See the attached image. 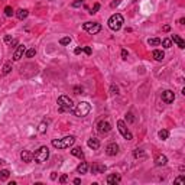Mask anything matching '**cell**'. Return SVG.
<instances>
[{
  "instance_id": "cell-41",
  "label": "cell",
  "mask_w": 185,
  "mask_h": 185,
  "mask_svg": "<svg viewBox=\"0 0 185 185\" xmlns=\"http://www.w3.org/2000/svg\"><path fill=\"white\" fill-rule=\"evenodd\" d=\"M5 42H6V44L12 42V36H10V35H6V36H5Z\"/></svg>"
},
{
  "instance_id": "cell-35",
  "label": "cell",
  "mask_w": 185,
  "mask_h": 185,
  "mask_svg": "<svg viewBox=\"0 0 185 185\" xmlns=\"http://www.w3.org/2000/svg\"><path fill=\"white\" fill-rule=\"evenodd\" d=\"M82 3H84V0H75V2H72L71 6H72V7H80Z\"/></svg>"
},
{
  "instance_id": "cell-27",
  "label": "cell",
  "mask_w": 185,
  "mask_h": 185,
  "mask_svg": "<svg viewBox=\"0 0 185 185\" xmlns=\"http://www.w3.org/2000/svg\"><path fill=\"white\" fill-rule=\"evenodd\" d=\"M25 55H26V58H33V56L36 55V49H35V48H31V49H28V51L25 52Z\"/></svg>"
},
{
  "instance_id": "cell-17",
  "label": "cell",
  "mask_w": 185,
  "mask_h": 185,
  "mask_svg": "<svg viewBox=\"0 0 185 185\" xmlns=\"http://www.w3.org/2000/svg\"><path fill=\"white\" fill-rule=\"evenodd\" d=\"M87 145H88V148H91L92 150H96V149H99V148H100V140H99V139H96V137H91V139H88Z\"/></svg>"
},
{
  "instance_id": "cell-23",
  "label": "cell",
  "mask_w": 185,
  "mask_h": 185,
  "mask_svg": "<svg viewBox=\"0 0 185 185\" xmlns=\"http://www.w3.org/2000/svg\"><path fill=\"white\" fill-rule=\"evenodd\" d=\"M9 176H10V171H9V169H3V171H0V181H6Z\"/></svg>"
},
{
  "instance_id": "cell-39",
  "label": "cell",
  "mask_w": 185,
  "mask_h": 185,
  "mask_svg": "<svg viewBox=\"0 0 185 185\" xmlns=\"http://www.w3.org/2000/svg\"><path fill=\"white\" fill-rule=\"evenodd\" d=\"M82 51H84L87 55H91V48H90V46H84V48H82Z\"/></svg>"
},
{
  "instance_id": "cell-15",
  "label": "cell",
  "mask_w": 185,
  "mask_h": 185,
  "mask_svg": "<svg viewBox=\"0 0 185 185\" xmlns=\"http://www.w3.org/2000/svg\"><path fill=\"white\" fill-rule=\"evenodd\" d=\"M171 41H172L173 44H176V46H178V48H181V49H184V48H185V41H184L181 36H178V35H172Z\"/></svg>"
},
{
  "instance_id": "cell-43",
  "label": "cell",
  "mask_w": 185,
  "mask_h": 185,
  "mask_svg": "<svg viewBox=\"0 0 185 185\" xmlns=\"http://www.w3.org/2000/svg\"><path fill=\"white\" fill-rule=\"evenodd\" d=\"M162 29H163V32H169V31H171V26H169V25H165Z\"/></svg>"
},
{
  "instance_id": "cell-28",
  "label": "cell",
  "mask_w": 185,
  "mask_h": 185,
  "mask_svg": "<svg viewBox=\"0 0 185 185\" xmlns=\"http://www.w3.org/2000/svg\"><path fill=\"white\" fill-rule=\"evenodd\" d=\"M5 15H6L7 18H10V16L15 15V10H13L10 6H6V7H5Z\"/></svg>"
},
{
  "instance_id": "cell-40",
  "label": "cell",
  "mask_w": 185,
  "mask_h": 185,
  "mask_svg": "<svg viewBox=\"0 0 185 185\" xmlns=\"http://www.w3.org/2000/svg\"><path fill=\"white\" fill-rule=\"evenodd\" d=\"M122 58L123 59H127V51L126 49H122Z\"/></svg>"
},
{
  "instance_id": "cell-11",
  "label": "cell",
  "mask_w": 185,
  "mask_h": 185,
  "mask_svg": "<svg viewBox=\"0 0 185 185\" xmlns=\"http://www.w3.org/2000/svg\"><path fill=\"white\" fill-rule=\"evenodd\" d=\"M106 169H107V166H106L104 163H99V162H97V163H94V165L91 166V172H92V173H96V175H97V173H104V172H106Z\"/></svg>"
},
{
  "instance_id": "cell-37",
  "label": "cell",
  "mask_w": 185,
  "mask_h": 185,
  "mask_svg": "<svg viewBox=\"0 0 185 185\" xmlns=\"http://www.w3.org/2000/svg\"><path fill=\"white\" fill-rule=\"evenodd\" d=\"M120 2H122V0H113V2L110 3V7H112V9H114L116 6H119V5H120Z\"/></svg>"
},
{
  "instance_id": "cell-36",
  "label": "cell",
  "mask_w": 185,
  "mask_h": 185,
  "mask_svg": "<svg viewBox=\"0 0 185 185\" xmlns=\"http://www.w3.org/2000/svg\"><path fill=\"white\" fill-rule=\"evenodd\" d=\"M173 182H175V184H185V178L181 175V176H178L176 179H173Z\"/></svg>"
},
{
  "instance_id": "cell-7",
  "label": "cell",
  "mask_w": 185,
  "mask_h": 185,
  "mask_svg": "<svg viewBox=\"0 0 185 185\" xmlns=\"http://www.w3.org/2000/svg\"><path fill=\"white\" fill-rule=\"evenodd\" d=\"M117 129H119L120 135H122V136H123L126 140H132V139H133L132 132L127 129V126H126V123H124L123 120H117Z\"/></svg>"
},
{
  "instance_id": "cell-8",
  "label": "cell",
  "mask_w": 185,
  "mask_h": 185,
  "mask_svg": "<svg viewBox=\"0 0 185 185\" xmlns=\"http://www.w3.org/2000/svg\"><path fill=\"white\" fill-rule=\"evenodd\" d=\"M112 130V124L109 123V120H100L97 123V132L104 135V133H109Z\"/></svg>"
},
{
  "instance_id": "cell-9",
  "label": "cell",
  "mask_w": 185,
  "mask_h": 185,
  "mask_svg": "<svg viewBox=\"0 0 185 185\" xmlns=\"http://www.w3.org/2000/svg\"><path fill=\"white\" fill-rule=\"evenodd\" d=\"M162 101L163 103H166V104H171V103H173V100H175V92L173 91H171V90H165V91H162Z\"/></svg>"
},
{
  "instance_id": "cell-20",
  "label": "cell",
  "mask_w": 185,
  "mask_h": 185,
  "mask_svg": "<svg viewBox=\"0 0 185 185\" xmlns=\"http://www.w3.org/2000/svg\"><path fill=\"white\" fill-rule=\"evenodd\" d=\"M71 153L74 155V156H77V158H80V159H84V152H82V149L81 148H72L71 149Z\"/></svg>"
},
{
  "instance_id": "cell-10",
  "label": "cell",
  "mask_w": 185,
  "mask_h": 185,
  "mask_svg": "<svg viewBox=\"0 0 185 185\" xmlns=\"http://www.w3.org/2000/svg\"><path fill=\"white\" fill-rule=\"evenodd\" d=\"M106 153L109 156H116L119 153V145L117 143H109L106 148Z\"/></svg>"
},
{
  "instance_id": "cell-44",
  "label": "cell",
  "mask_w": 185,
  "mask_h": 185,
  "mask_svg": "<svg viewBox=\"0 0 185 185\" xmlns=\"http://www.w3.org/2000/svg\"><path fill=\"white\" fill-rule=\"evenodd\" d=\"M81 51H82V48H75V49H74V54L78 55V54H81Z\"/></svg>"
},
{
  "instance_id": "cell-12",
  "label": "cell",
  "mask_w": 185,
  "mask_h": 185,
  "mask_svg": "<svg viewBox=\"0 0 185 185\" xmlns=\"http://www.w3.org/2000/svg\"><path fill=\"white\" fill-rule=\"evenodd\" d=\"M25 52H26V46L25 45H18V48H16V51L13 54V61H19L23 56Z\"/></svg>"
},
{
  "instance_id": "cell-22",
  "label": "cell",
  "mask_w": 185,
  "mask_h": 185,
  "mask_svg": "<svg viewBox=\"0 0 185 185\" xmlns=\"http://www.w3.org/2000/svg\"><path fill=\"white\" fill-rule=\"evenodd\" d=\"M10 71H12V61H7V62L5 64L3 69H2V74H3V75H7Z\"/></svg>"
},
{
  "instance_id": "cell-18",
  "label": "cell",
  "mask_w": 185,
  "mask_h": 185,
  "mask_svg": "<svg viewBox=\"0 0 185 185\" xmlns=\"http://www.w3.org/2000/svg\"><path fill=\"white\" fill-rule=\"evenodd\" d=\"M152 56H153V59L155 61H163V58H165V54H163V51H161V49H155L153 52H152Z\"/></svg>"
},
{
  "instance_id": "cell-19",
  "label": "cell",
  "mask_w": 185,
  "mask_h": 185,
  "mask_svg": "<svg viewBox=\"0 0 185 185\" xmlns=\"http://www.w3.org/2000/svg\"><path fill=\"white\" fill-rule=\"evenodd\" d=\"M28 15H29V12H28L26 9H19V10L16 12V18H18L19 20L26 19V18H28Z\"/></svg>"
},
{
  "instance_id": "cell-25",
  "label": "cell",
  "mask_w": 185,
  "mask_h": 185,
  "mask_svg": "<svg viewBox=\"0 0 185 185\" xmlns=\"http://www.w3.org/2000/svg\"><path fill=\"white\" fill-rule=\"evenodd\" d=\"M158 136H159V137H161L162 140H166V139L169 137V132H168L166 129H162V130H159Z\"/></svg>"
},
{
  "instance_id": "cell-33",
  "label": "cell",
  "mask_w": 185,
  "mask_h": 185,
  "mask_svg": "<svg viewBox=\"0 0 185 185\" xmlns=\"http://www.w3.org/2000/svg\"><path fill=\"white\" fill-rule=\"evenodd\" d=\"M135 158H145V153L142 152V149H136L135 150Z\"/></svg>"
},
{
  "instance_id": "cell-30",
  "label": "cell",
  "mask_w": 185,
  "mask_h": 185,
  "mask_svg": "<svg viewBox=\"0 0 185 185\" xmlns=\"http://www.w3.org/2000/svg\"><path fill=\"white\" fill-rule=\"evenodd\" d=\"M162 45H163L165 49H169V48L172 46V41H171V39H163V41H162Z\"/></svg>"
},
{
  "instance_id": "cell-45",
  "label": "cell",
  "mask_w": 185,
  "mask_h": 185,
  "mask_svg": "<svg viewBox=\"0 0 185 185\" xmlns=\"http://www.w3.org/2000/svg\"><path fill=\"white\" fill-rule=\"evenodd\" d=\"M51 179H52V181L56 179V172H52V173H51Z\"/></svg>"
},
{
  "instance_id": "cell-32",
  "label": "cell",
  "mask_w": 185,
  "mask_h": 185,
  "mask_svg": "<svg viewBox=\"0 0 185 185\" xmlns=\"http://www.w3.org/2000/svg\"><path fill=\"white\" fill-rule=\"evenodd\" d=\"M126 120H127L129 123H133V122H135V116H133V113H132V112L126 113Z\"/></svg>"
},
{
  "instance_id": "cell-2",
  "label": "cell",
  "mask_w": 185,
  "mask_h": 185,
  "mask_svg": "<svg viewBox=\"0 0 185 185\" xmlns=\"http://www.w3.org/2000/svg\"><path fill=\"white\" fill-rule=\"evenodd\" d=\"M90 110H91V106L87 103V101H81V103H78L75 107H72V113H74V116H77V117H85L88 113H90Z\"/></svg>"
},
{
  "instance_id": "cell-14",
  "label": "cell",
  "mask_w": 185,
  "mask_h": 185,
  "mask_svg": "<svg viewBox=\"0 0 185 185\" xmlns=\"http://www.w3.org/2000/svg\"><path fill=\"white\" fill-rule=\"evenodd\" d=\"M107 184H110V185H116V184H120V181H122V176L119 175V173H112V175H109L107 176Z\"/></svg>"
},
{
  "instance_id": "cell-31",
  "label": "cell",
  "mask_w": 185,
  "mask_h": 185,
  "mask_svg": "<svg viewBox=\"0 0 185 185\" xmlns=\"http://www.w3.org/2000/svg\"><path fill=\"white\" fill-rule=\"evenodd\" d=\"M99 9H100V3H94V6H92V9H91L88 13H90V15H94V13L99 12Z\"/></svg>"
},
{
  "instance_id": "cell-6",
  "label": "cell",
  "mask_w": 185,
  "mask_h": 185,
  "mask_svg": "<svg viewBox=\"0 0 185 185\" xmlns=\"http://www.w3.org/2000/svg\"><path fill=\"white\" fill-rule=\"evenodd\" d=\"M82 29H84L85 32L91 33V35H96V33H99V32L101 31V25L97 23V22H85V23L82 25Z\"/></svg>"
},
{
  "instance_id": "cell-5",
  "label": "cell",
  "mask_w": 185,
  "mask_h": 185,
  "mask_svg": "<svg viewBox=\"0 0 185 185\" xmlns=\"http://www.w3.org/2000/svg\"><path fill=\"white\" fill-rule=\"evenodd\" d=\"M48 158H49V149H48V146H41V148L33 153V159H35L38 163L46 162Z\"/></svg>"
},
{
  "instance_id": "cell-26",
  "label": "cell",
  "mask_w": 185,
  "mask_h": 185,
  "mask_svg": "<svg viewBox=\"0 0 185 185\" xmlns=\"http://www.w3.org/2000/svg\"><path fill=\"white\" fill-rule=\"evenodd\" d=\"M46 127H48V123H46V122H42V123H39V126H38V132H39V133H45V132H46Z\"/></svg>"
},
{
  "instance_id": "cell-3",
  "label": "cell",
  "mask_w": 185,
  "mask_h": 185,
  "mask_svg": "<svg viewBox=\"0 0 185 185\" xmlns=\"http://www.w3.org/2000/svg\"><path fill=\"white\" fill-rule=\"evenodd\" d=\"M123 16L120 15V13H114V15H112L110 16V19H109V28L112 29V31H114V32H117V31H120L122 29V26H123Z\"/></svg>"
},
{
  "instance_id": "cell-4",
  "label": "cell",
  "mask_w": 185,
  "mask_h": 185,
  "mask_svg": "<svg viewBox=\"0 0 185 185\" xmlns=\"http://www.w3.org/2000/svg\"><path fill=\"white\" fill-rule=\"evenodd\" d=\"M74 107V103L72 100L68 97V96H61L58 99V110L61 113H67V112H71Z\"/></svg>"
},
{
  "instance_id": "cell-48",
  "label": "cell",
  "mask_w": 185,
  "mask_h": 185,
  "mask_svg": "<svg viewBox=\"0 0 185 185\" xmlns=\"http://www.w3.org/2000/svg\"><path fill=\"white\" fill-rule=\"evenodd\" d=\"M2 163H5V161H3V159H0V165H2Z\"/></svg>"
},
{
  "instance_id": "cell-46",
  "label": "cell",
  "mask_w": 185,
  "mask_h": 185,
  "mask_svg": "<svg viewBox=\"0 0 185 185\" xmlns=\"http://www.w3.org/2000/svg\"><path fill=\"white\" fill-rule=\"evenodd\" d=\"M74 184H81V179H80V178H75V179H74Z\"/></svg>"
},
{
  "instance_id": "cell-13",
  "label": "cell",
  "mask_w": 185,
  "mask_h": 185,
  "mask_svg": "<svg viewBox=\"0 0 185 185\" xmlns=\"http://www.w3.org/2000/svg\"><path fill=\"white\" fill-rule=\"evenodd\" d=\"M20 159H22V162L29 163V162L33 161V153L29 152V150H22V152H20Z\"/></svg>"
},
{
  "instance_id": "cell-38",
  "label": "cell",
  "mask_w": 185,
  "mask_h": 185,
  "mask_svg": "<svg viewBox=\"0 0 185 185\" xmlns=\"http://www.w3.org/2000/svg\"><path fill=\"white\" fill-rule=\"evenodd\" d=\"M67 181H68V175H62V176L59 178V182H61V184H65Z\"/></svg>"
},
{
  "instance_id": "cell-29",
  "label": "cell",
  "mask_w": 185,
  "mask_h": 185,
  "mask_svg": "<svg viewBox=\"0 0 185 185\" xmlns=\"http://www.w3.org/2000/svg\"><path fill=\"white\" fill-rule=\"evenodd\" d=\"M59 44H61V45H69V44H71V38H69V36L61 38V39H59Z\"/></svg>"
},
{
  "instance_id": "cell-16",
  "label": "cell",
  "mask_w": 185,
  "mask_h": 185,
  "mask_svg": "<svg viewBox=\"0 0 185 185\" xmlns=\"http://www.w3.org/2000/svg\"><path fill=\"white\" fill-rule=\"evenodd\" d=\"M168 163V158L165 155H158L156 159H155V165L156 166H165Z\"/></svg>"
},
{
  "instance_id": "cell-21",
  "label": "cell",
  "mask_w": 185,
  "mask_h": 185,
  "mask_svg": "<svg viewBox=\"0 0 185 185\" xmlns=\"http://www.w3.org/2000/svg\"><path fill=\"white\" fill-rule=\"evenodd\" d=\"M87 171H88V163L87 162H81L78 166H77V172L78 173H87Z\"/></svg>"
},
{
  "instance_id": "cell-34",
  "label": "cell",
  "mask_w": 185,
  "mask_h": 185,
  "mask_svg": "<svg viewBox=\"0 0 185 185\" xmlns=\"http://www.w3.org/2000/svg\"><path fill=\"white\" fill-rule=\"evenodd\" d=\"M110 91H112V94H116V96H117V94H119V87L113 84V85L110 87Z\"/></svg>"
},
{
  "instance_id": "cell-47",
  "label": "cell",
  "mask_w": 185,
  "mask_h": 185,
  "mask_svg": "<svg viewBox=\"0 0 185 185\" xmlns=\"http://www.w3.org/2000/svg\"><path fill=\"white\" fill-rule=\"evenodd\" d=\"M184 22H185V19H184V18H181V19H179V23H181V25H184Z\"/></svg>"
},
{
  "instance_id": "cell-1",
  "label": "cell",
  "mask_w": 185,
  "mask_h": 185,
  "mask_svg": "<svg viewBox=\"0 0 185 185\" xmlns=\"http://www.w3.org/2000/svg\"><path fill=\"white\" fill-rule=\"evenodd\" d=\"M75 143V136L69 135V136H65L62 139H54L52 140V146L55 149H67L69 146H72Z\"/></svg>"
},
{
  "instance_id": "cell-42",
  "label": "cell",
  "mask_w": 185,
  "mask_h": 185,
  "mask_svg": "<svg viewBox=\"0 0 185 185\" xmlns=\"http://www.w3.org/2000/svg\"><path fill=\"white\" fill-rule=\"evenodd\" d=\"M74 91H75V94H81V92H82V88H80V87H75V88H74Z\"/></svg>"
},
{
  "instance_id": "cell-24",
  "label": "cell",
  "mask_w": 185,
  "mask_h": 185,
  "mask_svg": "<svg viewBox=\"0 0 185 185\" xmlns=\"http://www.w3.org/2000/svg\"><path fill=\"white\" fill-rule=\"evenodd\" d=\"M148 44L150 46H158V45H161V39L159 38H149L148 39Z\"/></svg>"
}]
</instances>
